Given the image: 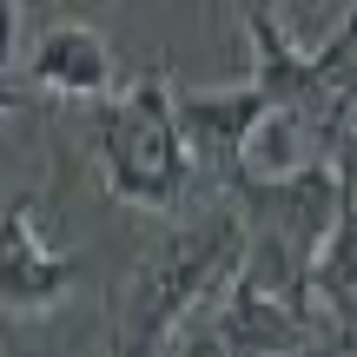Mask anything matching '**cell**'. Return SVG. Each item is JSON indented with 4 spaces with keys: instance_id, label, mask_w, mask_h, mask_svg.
Segmentation results:
<instances>
[{
    "instance_id": "1",
    "label": "cell",
    "mask_w": 357,
    "mask_h": 357,
    "mask_svg": "<svg viewBox=\"0 0 357 357\" xmlns=\"http://www.w3.org/2000/svg\"><path fill=\"white\" fill-rule=\"evenodd\" d=\"M238 258H245L238 205H218L205 218L172 225L126 278V298H119V318H113V357H159L231 284Z\"/></svg>"
},
{
    "instance_id": "2",
    "label": "cell",
    "mask_w": 357,
    "mask_h": 357,
    "mask_svg": "<svg viewBox=\"0 0 357 357\" xmlns=\"http://www.w3.org/2000/svg\"><path fill=\"white\" fill-rule=\"evenodd\" d=\"M178 86L172 73H146L119 86L113 100L93 106V153H100V178L119 205L132 212H178L192 192V153L178 132Z\"/></svg>"
},
{
    "instance_id": "3",
    "label": "cell",
    "mask_w": 357,
    "mask_h": 357,
    "mask_svg": "<svg viewBox=\"0 0 357 357\" xmlns=\"http://www.w3.org/2000/svg\"><path fill=\"white\" fill-rule=\"evenodd\" d=\"M231 199H238L245 238L284 245V252L305 258V265L324 252V238H331L337 218H344V185H337L331 166L298 172V178H238Z\"/></svg>"
},
{
    "instance_id": "4",
    "label": "cell",
    "mask_w": 357,
    "mask_h": 357,
    "mask_svg": "<svg viewBox=\"0 0 357 357\" xmlns=\"http://www.w3.org/2000/svg\"><path fill=\"white\" fill-rule=\"evenodd\" d=\"M79 278V258L60 252L40 225V199L13 192L0 205V318H40Z\"/></svg>"
},
{
    "instance_id": "5",
    "label": "cell",
    "mask_w": 357,
    "mask_h": 357,
    "mask_svg": "<svg viewBox=\"0 0 357 357\" xmlns=\"http://www.w3.org/2000/svg\"><path fill=\"white\" fill-rule=\"evenodd\" d=\"M178 132H185V153L199 172H212L218 185L231 192V178L245 166V139L252 126L271 113V100L258 93V79H238V86H199V93H178Z\"/></svg>"
},
{
    "instance_id": "6",
    "label": "cell",
    "mask_w": 357,
    "mask_h": 357,
    "mask_svg": "<svg viewBox=\"0 0 357 357\" xmlns=\"http://www.w3.org/2000/svg\"><path fill=\"white\" fill-rule=\"evenodd\" d=\"M26 73H33V86L53 93V100H86V106H100V100H113V93H119L113 47H106V33H100V26H86V20L47 26L40 47H33V60H26Z\"/></svg>"
},
{
    "instance_id": "7",
    "label": "cell",
    "mask_w": 357,
    "mask_h": 357,
    "mask_svg": "<svg viewBox=\"0 0 357 357\" xmlns=\"http://www.w3.org/2000/svg\"><path fill=\"white\" fill-rule=\"evenodd\" d=\"M311 298H318L324 324L357 344V218L351 212L337 218V231L324 238V252L311 258Z\"/></svg>"
},
{
    "instance_id": "8",
    "label": "cell",
    "mask_w": 357,
    "mask_h": 357,
    "mask_svg": "<svg viewBox=\"0 0 357 357\" xmlns=\"http://www.w3.org/2000/svg\"><path fill=\"white\" fill-rule=\"evenodd\" d=\"M311 66H318L324 93H331V106H357V7H344V20L331 26V40L324 47H311Z\"/></svg>"
},
{
    "instance_id": "9",
    "label": "cell",
    "mask_w": 357,
    "mask_h": 357,
    "mask_svg": "<svg viewBox=\"0 0 357 357\" xmlns=\"http://www.w3.org/2000/svg\"><path fill=\"white\" fill-rule=\"evenodd\" d=\"M331 172H337V185H344V212L357 218V106H351L344 132H337V159H331Z\"/></svg>"
},
{
    "instance_id": "10",
    "label": "cell",
    "mask_w": 357,
    "mask_h": 357,
    "mask_svg": "<svg viewBox=\"0 0 357 357\" xmlns=\"http://www.w3.org/2000/svg\"><path fill=\"white\" fill-rule=\"evenodd\" d=\"M13 53H20V0H0V73L13 66Z\"/></svg>"
},
{
    "instance_id": "11",
    "label": "cell",
    "mask_w": 357,
    "mask_h": 357,
    "mask_svg": "<svg viewBox=\"0 0 357 357\" xmlns=\"http://www.w3.org/2000/svg\"><path fill=\"white\" fill-rule=\"evenodd\" d=\"M351 7H357V0H351Z\"/></svg>"
}]
</instances>
